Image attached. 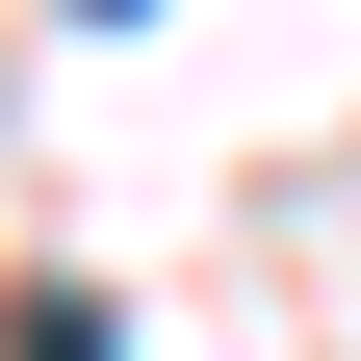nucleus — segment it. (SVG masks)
<instances>
[{"mask_svg":"<svg viewBox=\"0 0 361 361\" xmlns=\"http://www.w3.org/2000/svg\"><path fill=\"white\" fill-rule=\"evenodd\" d=\"M0 361H129V336H104V284H0Z\"/></svg>","mask_w":361,"mask_h":361,"instance_id":"obj_1","label":"nucleus"},{"mask_svg":"<svg viewBox=\"0 0 361 361\" xmlns=\"http://www.w3.org/2000/svg\"><path fill=\"white\" fill-rule=\"evenodd\" d=\"M78 26H129V0H78Z\"/></svg>","mask_w":361,"mask_h":361,"instance_id":"obj_2","label":"nucleus"}]
</instances>
